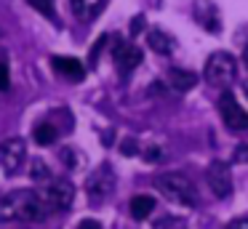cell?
<instances>
[{
	"label": "cell",
	"instance_id": "17",
	"mask_svg": "<svg viewBox=\"0 0 248 229\" xmlns=\"http://www.w3.org/2000/svg\"><path fill=\"white\" fill-rule=\"evenodd\" d=\"M32 179L38 181V184H46V181L54 179V176H51V168H48V165H46L40 157L32 160Z\"/></svg>",
	"mask_w": 248,
	"mask_h": 229
},
{
	"label": "cell",
	"instance_id": "8",
	"mask_svg": "<svg viewBox=\"0 0 248 229\" xmlns=\"http://www.w3.org/2000/svg\"><path fill=\"white\" fill-rule=\"evenodd\" d=\"M112 59H115V67H118V72L123 75V77H128V75L141 64L144 53H141L139 48L134 46V43L118 40V43H115V48H112Z\"/></svg>",
	"mask_w": 248,
	"mask_h": 229
},
{
	"label": "cell",
	"instance_id": "13",
	"mask_svg": "<svg viewBox=\"0 0 248 229\" xmlns=\"http://www.w3.org/2000/svg\"><path fill=\"white\" fill-rule=\"evenodd\" d=\"M104 5H107V0H70L72 14L80 21H93L104 11Z\"/></svg>",
	"mask_w": 248,
	"mask_h": 229
},
{
	"label": "cell",
	"instance_id": "5",
	"mask_svg": "<svg viewBox=\"0 0 248 229\" xmlns=\"http://www.w3.org/2000/svg\"><path fill=\"white\" fill-rule=\"evenodd\" d=\"M219 115H221V122H224L230 131H248V115L246 109H243L240 104H237L235 93H230V91H224V93L219 96Z\"/></svg>",
	"mask_w": 248,
	"mask_h": 229
},
{
	"label": "cell",
	"instance_id": "7",
	"mask_svg": "<svg viewBox=\"0 0 248 229\" xmlns=\"http://www.w3.org/2000/svg\"><path fill=\"white\" fill-rule=\"evenodd\" d=\"M27 157V141L24 138H6L0 144V168L6 173H16Z\"/></svg>",
	"mask_w": 248,
	"mask_h": 229
},
{
	"label": "cell",
	"instance_id": "4",
	"mask_svg": "<svg viewBox=\"0 0 248 229\" xmlns=\"http://www.w3.org/2000/svg\"><path fill=\"white\" fill-rule=\"evenodd\" d=\"M40 197H43L46 208H48L51 213L54 211H67V208L72 205V200H75V186H72L70 179H51V181L43 184Z\"/></svg>",
	"mask_w": 248,
	"mask_h": 229
},
{
	"label": "cell",
	"instance_id": "20",
	"mask_svg": "<svg viewBox=\"0 0 248 229\" xmlns=\"http://www.w3.org/2000/svg\"><path fill=\"white\" fill-rule=\"evenodd\" d=\"M11 88V75H8V64L0 61V91H8Z\"/></svg>",
	"mask_w": 248,
	"mask_h": 229
},
{
	"label": "cell",
	"instance_id": "27",
	"mask_svg": "<svg viewBox=\"0 0 248 229\" xmlns=\"http://www.w3.org/2000/svg\"><path fill=\"white\" fill-rule=\"evenodd\" d=\"M243 64H246V67H248V46L243 48Z\"/></svg>",
	"mask_w": 248,
	"mask_h": 229
},
{
	"label": "cell",
	"instance_id": "18",
	"mask_svg": "<svg viewBox=\"0 0 248 229\" xmlns=\"http://www.w3.org/2000/svg\"><path fill=\"white\" fill-rule=\"evenodd\" d=\"M30 5H32L35 11H40V14H46L48 19H56V11H54V3L56 0H27Z\"/></svg>",
	"mask_w": 248,
	"mask_h": 229
},
{
	"label": "cell",
	"instance_id": "25",
	"mask_svg": "<svg viewBox=\"0 0 248 229\" xmlns=\"http://www.w3.org/2000/svg\"><path fill=\"white\" fill-rule=\"evenodd\" d=\"M141 27H144V16H136V19L131 21V35H139Z\"/></svg>",
	"mask_w": 248,
	"mask_h": 229
},
{
	"label": "cell",
	"instance_id": "15",
	"mask_svg": "<svg viewBox=\"0 0 248 229\" xmlns=\"http://www.w3.org/2000/svg\"><path fill=\"white\" fill-rule=\"evenodd\" d=\"M32 136H35V141H38L40 147H51V144L59 138V128H56L51 120H43V122H38V125H35Z\"/></svg>",
	"mask_w": 248,
	"mask_h": 229
},
{
	"label": "cell",
	"instance_id": "11",
	"mask_svg": "<svg viewBox=\"0 0 248 229\" xmlns=\"http://www.w3.org/2000/svg\"><path fill=\"white\" fill-rule=\"evenodd\" d=\"M51 67L62 75V77L72 80V83H80L86 77V67H83L80 59H72V56H54L51 59Z\"/></svg>",
	"mask_w": 248,
	"mask_h": 229
},
{
	"label": "cell",
	"instance_id": "12",
	"mask_svg": "<svg viewBox=\"0 0 248 229\" xmlns=\"http://www.w3.org/2000/svg\"><path fill=\"white\" fill-rule=\"evenodd\" d=\"M147 46H150L157 56H171V53L176 51V40H173L166 30H150L147 32Z\"/></svg>",
	"mask_w": 248,
	"mask_h": 229
},
{
	"label": "cell",
	"instance_id": "2",
	"mask_svg": "<svg viewBox=\"0 0 248 229\" xmlns=\"http://www.w3.org/2000/svg\"><path fill=\"white\" fill-rule=\"evenodd\" d=\"M155 189L160 192L166 200L179 202V205L195 208L198 205V189L184 173H163L155 179Z\"/></svg>",
	"mask_w": 248,
	"mask_h": 229
},
{
	"label": "cell",
	"instance_id": "24",
	"mask_svg": "<svg viewBox=\"0 0 248 229\" xmlns=\"http://www.w3.org/2000/svg\"><path fill=\"white\" fill-rule=\"evenodd\" d=\"M78 229H102V224H99L96 218H83V221L78 224Z\"/></svg>",
	"mask_w": 248,
	"mask_h": 229
},
{
	"label": "cell",
	"instance_id": "21",
	"mask_svg": "<svg viewBox=\"0 0 248 229\" xmlns=\"http://www.w3.org/2000/svg\"><path fill=\"white\" fill-rule=\"evenodd\" d=\"M232 160H235V163H248V144H237Z\"/></svg>",
	"mask_w": 248,
	"mask_h": 229
},
{
	"label": "cell",
	"instance_id": "1",
	"mask_svg": "<svg viewBox=\"0 0 248 229\" xmlns=\"http://www.w3.org/2000/svg\"><path fill=\"white\" fill-rule=\"evenodd\" d=\"M48 208H46L40 192L35 189H16L8 192L3 200H0V221L11 224V221H43L48 216Z\"/></svg>",
	"mask_w": 248,
	"mask_h": 229
},
{
	"label": "cell",
	"instance_id": "6",
	"mask_svg": "<svg viewBox=\"0 0 248 229\" xmlns=\"http://www.w3.org/2000/svg\"><path fill=\"white\" fill-rule=\"evenodd\" d=\"M115 189V173L109 165H99L91 173V179L86 181V192L91 197V202H102L104 197H109Z\"/></svg>",
	"mask_w": 248,
	"mask_h": 229
},
{
	"label": "cell",
	"instance_id": "23",
	"mask_svg": "<svg viewBox=\"0 0 248 229\" xmlns=\"http://www.w3.org/2000/svg\"><path fill=\"white\" fill-rule=\"evenodd\" d=\"M147 163H157V160H163V149H157V147H152V149H147Z\"/></svg>",
	"mask_w": 248,
	"mask_h": 229
},
{
	"label": "cell",
	"instance_id": "16",
	"mask_svg": "<svg viewBox=\"0 0 248 229\" xmlns=\"http://www.w3.org/2000/svg\"><path fill=\"white\" fill-rule=\"evenodd\" d=\"M155 211V200H152L150 195H136L131 197V216L136 218V221H144L150 213Z\"/></svg>",
	"mask_w": 248,
	"mask_h": 229
},
{
	"label": "cell",
	"instance_id": "22",
	"mask_svg": "<svg viewBox=\"0 0 248 229\" xmlns=\"http://www.w3.org/2000/svg\"><path fill=\"white\" fill-rule=\"evenodd\" d=\"M224 229H248V218H246V216H240V218H232V221L227 224Z\"/></svg>",
	"mask_w": 248,
	"mask_h": 229
},
{
	"label": "cell",
	"instance_id": "28",
	"mask_svg": "<svg viewBox=\"0 0 248 229\" xmlns=\"http://www.w3.org/2000/svg\"><path fill=\"white\" fill-rule=\"evenodd\" d=\"M246 93H248V88H246Z\"/></svg>",
	"mask_w": 248,
	"mask_h": 229
},
{
	"label": "cell",
	"instance_id": "10",
	"mask_svg": "<svg viewBox=\"0 0 248 229\" xmlns=\"http://www.w3.org/2000/svg\"><path fill=\"white\" fill-rule=\"evenodd\" d=\"M195 19H198V24H203V30H208L211 35H216V32L221 30L219 8H216L211 0H200V3H195Z\"/></svg>",
	"mask_w": 248,
	"mask_h": 229
},
{
	"label": "cell",
	"instance_id": "14",
	"mask_svg": "<svg viewBox=\"0 0 248 229\" xmlns=\"http://www.w3.org/2000/svg\"><path fill=\"white\" fill-rule=\"evenodd\" d=\"M168 83H171L173 91L184 93V91H189V88L198 85V75L187 72V69H168Z\"/></svg>",
	"mask_w": 248,
	"mask_h": 229
},
{
	"label": "cell",
	"instance_id": "26",
	"mask_svg": "<svg viewBox=\"0 0 248 229\" xmlns=\"http://www.w3.org/2000/svg\"><path fill=\"white\" fill-rule=\"evenodd\" d=\"M134 149H136L134 141H125V144H123V152H134Z\"/></svg>",
	"mask_w": 248,
	"mask_h": 229
},
{
	"label": "cell",
	"instance_id": "9",
	"mask_svg": "<svg viewBox=\"0 0 248 229\" xmlns=\"http://www.w3.org/2000/svg\"><path fill=\"white\" fill-rule=\"evenodd\" d=\"M205 181H208L211 192H214L216 197H230L232 195V173H230V165L221 163V160H214V163L208 165V170H205Z\"/></svg>",
	"mask_w": 248,
	"mask_h": 229
},
{
	"label": "cell",
	"instance_id": "3",
	"mask_svg": "<svg viewBox=\"0 0 248 229\" xmlns=\"http://www.w3.org/2000/svg\"><path fill=\"white\" fill-rule=\"evenodd\" d=\"M205 83L208 85H216V88H227V85L235 83L237 77V64H235V56L227 51H216L208 56L205 61V72H203Z\"/></svg>",
	"mask_w": 248,
	"mask_h": 229
},
{
	"label": "cell",
	"instance_id": "19",
	"mask_svg": "<svg viewBox=\"0 0 248 229\" xmlns=\"http://www.w3.org/2000/svg\"><path fill=\"white\" fill-rule=\"evenodd\" d=\"M155 229H187V227H184V221H182V218L166 216V218H160V221L155 224Z\"/></svg>",
	"mask_w": 248,
	"mask_h": 229
}]
</instances>
